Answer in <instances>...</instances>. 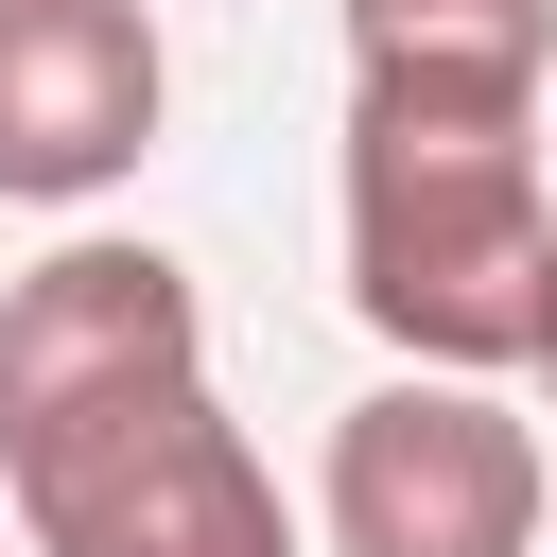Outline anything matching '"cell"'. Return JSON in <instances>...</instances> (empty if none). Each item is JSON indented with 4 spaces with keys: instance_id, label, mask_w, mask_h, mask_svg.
I'll return each mask as SVG.
<instances>
[{
    "instance_id": "cell-1",
    "label": "cell",
    "mask_w": 557,
    "mask_h": 557,
    "mask_svg": "<svg viewBox=\"0 0 557 557\" xmlns=\"http://www.w3.org/2000/svg\"><path fill=\"white\" fill-rule=\"evenodd\" d=\"M0 505L17 557H296L278 470L209 400V296L174 244H52L0 278Z\"/></svg>"
},
{
    "instance_id": "cell-2",
    "label": "cell",
    "mask_w": 557,
    "mask_h": 557,
    "mask_svg": "<svg viewBox=\"0 0 557 557\" xmlns=\"http://www.w3.org/2000/svg\"><path fill=\"white\" fill-rule=\"evenodd\" d=\"M557 191H540V87H383L348 70V313L400 366L505 383L540 348Z\"/></svg>"
},
{
    "instance_id": "cell-3",
    "label": "cell",
    "mask_w": 557,
    "mask_h": 557,
    "mask_svg": "<svg viewBox=\"0 0 557 557\" xmlns=\"http://www.w3.org/2000/svg\"><path fill=\"white\" fill-rule=\"evenodd\" d=\"M331 557H540V418H505L470 366H400L331 418L313 470Z\"/></svg>"
},
{
    "instance_id": "cell-4",
    "label": "cell",
    "mask_w": 557,
    "mask_h": 557,
    "mask_svg": "<svg viewBox=\"0 0 557 557\" xmlns=\"http://www.w3.org/2000/svg\"><path fill=\"white\" fill-rule=\"evenodd\" d=\"M174 122L157 0H0V209H104Z\"/></svg>"
},
{
    "instance_id": "cell-5",
    "label": "cell",
    "mask_w": 557,
    "mask_h": 557,
    "mask_svg": "<svg viewBox=\"0 0 557 557\" xmlns=\"http://www.w3.org/2000/svg\"><path fill=\"white\" fill-rule=\"evenodd\" d=\"M348 70H383V87H557V0H348Z\"/></svg>"
},
{
    "instance_id": "cell-6",
    "label": "cell",
    "mask_w": 557,
    "mask_h": 557,
    "mask_svg": "<svg viewBox=\"0 0 557 557\" xmlns=\"http://www.w3.org/2000/svg\"><path fill=\"white\" fill-rule=\"evenodd\" d=\"M522 366H540V400H557V278H540V348H522Z\"/></svg>"
},
{
    "instance_id": "cell-7",
    "label": "cell",
    "mask_w": 557,
    "mask_h": 557,
    "mask_svg": "<svg viewBox=\"0 0 557 557\" xmlns=\"http://www.w3.org/2000/svg\"><path fill=\"white\" fill-rule=\"evenodd\" d=\"M0 557H17V505H0Z\"/></svg>"
},
{
    "instance_id": "cell-8",
    "label": "cell",
    "mask_w": 557,
    "mask_h": 557,
    "mask_svg": "<svg viewBox=\"0 0 557 557\" xmlns=\"http://www.w3.org/2000/svg\"><path fill=\"white\" fill-rule=\"evenodd\" d=\"M540 557H557V540H540Z\"/></svg>"
}]
</instances>
